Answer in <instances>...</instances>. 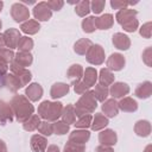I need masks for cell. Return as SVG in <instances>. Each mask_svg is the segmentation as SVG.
<instances>
[{"label": "cell", "mask_w": 152, "mask_h": 152, "mask_svg": "<svg viewBox=\"0 0 152 152\" xmlns=\"http://www.w3.org/2000/svg\"><path fill=\"white\" fill-rule=\"evenodd\" d=\"M12 108L14 110V114L17 116V120L20 122L27 121V119L32 115L33 113V106L24 97L20 95H15L11 102Z\"/></svg>", "instance_id": "1"}, {"label": "cell", "mask_w": 152, "mask_h": 152, "mask_svg": "<svg viewBox=\"0 0 152 152\" xmlns=\"http://www.w3.org/2000/svg\"><path fill=\"white\" fill-rule=\"evenodd\" d=\"M95 108H96V100H95V96H94L93 91H88V93H86V94L80 99V101L76 103L75 113H76V116H80V118H81V116H83L84 114L93 112Z\"/></svg>", "instance_id": "2"}, {"label": "cell", "mask_w": 152, "mask_h": 152, "mask_svg": "<svg viewBox=\"0 0 152 152\" xmlns=\"http://www.w3.org/2000/svg\"><path fill=\"white\" fill-rule=\"evenodd\" d=\"M62 103L59 102H49V101H44L40 106H39V114L42 118L48 119V120H56L62 115Z\"/></svg>", "instance_id": "3"}, {"label": "cell", "mask_w": 152, "mask_h": 152, "mask_svg": "<svg viewBox=\"0 0 152 152\" xmlns=\"http://www.w3.org/2000/svg\"><path fill=\"white\" fill-rule=\"evenodd\" d=\"M104 59V52L100 45H91L87 52V61L91 64H101Z\"/></svg>", "instance_id": "4"}, {"label": "cell", "mask_w": 152, "mask_h": 152, "mask_svg": "<svg viewBox=\"0 0 152 152\" xmlns=\"http://www.w3.org/2000/svg\"><path fill=\"white\" fill-rule=\"evenodd\" d=\"M4 38H5V44L6 46L13 49L18 46V43L20 40V33L18 30L15 28H10L4 33Z\"/></svg>", "instance_id": "5"}, {"label": "cell", "mask_w": 152, "mask_h": 152, "mask_svg": "<svg viewBox=\"0 0 152 152\" xmlns=\"http://www.w3.org/2000/svg\"><path fill=\"white\" fill-rule=\"evenodd\" d=\"M33 14L38 20H49L51 17V10L49 8L46 2H39L34 8H33Z\"/></svg>", "instance_id": "6"}, {"label": "cell", "mask_w": 152, "mask_h": 152, "mask_svg": "<svg viewBox=\"0 0 152 152\" xmlns=\"http://www.w3.org/2000/svg\"><path fill=\"white\" fill-rule=\"evenodd\" d=\"M11 14H12L13 19L19 23V21H23L28 18V10L21 4H14L12 6Z\"/></svg>", "instance_id": "7"}, {"label": "cell", "mask_w": 152, "mask_h": 152, "mask_svg": "<svg viewBox=\"0 0 152 152\" xmlns=\"http://www.w3.org/2000/svg\"><path fill=\"white\" fill-rule=\"evenodd\" d=\"M107 65L109 69L112 70H121L125 65V58L120 53H113L108 61H107Z\"/></svg>", "instance_id": "8"}, {"label": "cell", "mask_w": 152, "mask_h": 152, "mask_svg": "<svg viewBox=\"0 0 152 152\" xmlns=\"http://www.w3.org/2000/svg\"><path fill=\"white\" fill-rule=\"evenodd\" d=\"M46 144H48L46 139L38 134L31 138V148L33 150V152H45Z\"/></svg>", "instance_id": "9"}, {"label": "cell", "mask_w": 152, "mask_h": 152, "mask_svg": "<svg viewBox=\"0 0 152 152\" xmlns=\"http://www.w3.org/2000/svg\"><path fill=\"white\" fill-rule=\"evenodd\" d=\"M137 15V11L135 10H129V8H125V10H121L118 12L116 14V20L119 24L124 25L126 24L127 21L134 19V17Z\"/></svg>", "instance_id": "10"}, {"label": "cell", "mask_w": 152, "mask_h": 152, "mask_svg": "<svg viewBox=\"0 0 152 152\" xmlns=\"http://www.w3.org/2000/svg\"><path fill=\"white\" fill-rule=\"evenodd\" d=\"M113 43L120 50H127L129 48V44H131L128 37L122 34V33H115L113 36Z\"/></svg>", "instance_id": "11"}, {"label": "cell", "mask_w": 152, "mask_h": 152, "mask_svg": "<svg viewBox=\"0 0 152 152\" xmlns=\"http://www.w3.org/2000/svg\"><path fill=\"white\" fill-rule=\"evenodd\" d=\"M129 91V88L126 83H121V82H118V83H114L110 88V95L113 97H122L124 95H126L127 93Z\"/></svg>", "instance_id": "12"}, {"label": "cell", "mask_w": 152, "mask_h": 152, "mask_svg": "<svg viewBox=\"0 0 152 152\" xmlns=\"http://www.w3.org/2000/svg\"><path fill=\"white\" fill-rule=\"evenodd\" d=\"M99 139L102 145H114L116 142V134L112 129H106L100 133Z\"/></svg>", "instance_id": "13"}, {"label": "cell", "mask_w": 152, "mask_h": 152, "mask_svg": "<svg viewBox=\"0 0 152 152\" xmlns=\"http://www.w3.org/2000/svg\"><path fill=\"white\" fill-rule=\"evenodd\" d=\"M0 121L2 125H5L7 121H12V109L10 104L4 101H0Z\"/></svg>", "instance_id": "14"}, {"label": "cell", "mask_w": 152, "mask_h": 152, "mask_svg": "<svg viewBox=\"0 0 152 152\" xmlns=\"http://www.w3.org/2000/svg\"><path fill=\"white\" fill-rule=\"evenodd\" d=\"M42 94H43V89H42V87H40L39 84H37V83L31 84V86L26 89V95H27L28 99L32 100V101L39 100V99L42 97Z\"/></svg>", "instance_id": "15"}, {"label": "cell", "mask_w": 152, "mask_h": 152, "mask_svg": "<svg viewBox=\"0 0 152 152\" xmlns=\"http://www.w3.org/2000/svg\"><path fill=\"white\" fill-rule=\"evenodd\" d=\"M113 24V17L112 14H104L100 18H95V26L100 30H107Z\"/></svg>", "instance_id": "16"}, {"label": "cell", "mask_w": 152, "mask_h": 152, "mask_svg": "<svg viewBox=\"0 0 152 152\" xmlns=\"http://www.w3.org/2000/svg\"><path fill=\"white\" fill-rule=\"evenodd\" d=\"M102 110L109 116V118H113L118 114V110H119V107H118V103L115 102V100H108L106 101L103 104H102Z\"/></svg>", "instance_id": "17"}, {"label": "cell", "mask_w": 152, "mask_h": 152, "mask_svg": "<svg viewBox=\"0 0 152 152\" xmlns=\"http://www.w3.org/2000/svg\"><path fill=\"white\" fill-rule=\"evenodd\" d=\"M151 93H152V84H151V82H144V83H141L137 88V90H135V95L138 97H140V99H147V97H150Z\"/></svg>", "instance_id": "18"}, {"label": "cell", "mask_w": 152, "mask_h": 152, "mask_svg": "<svg viewBox=\"0 0 152 152\" xmlns=\"http://www.w3.org/2000/svg\"><path fill=\"white\" fill-rule=\"evenodd\" d=\"M2 84L6 86L10 90L15 91L18 88H20V84L14 75H4L2 76Z\"/></svg>", "instance_id": "19"}, {"label": "cell", "mask_w": 152, "mask_h": 152, "mask_svg": "<svg viewBox=\"0 0 152 152\" xmlns=\"http://www.w3.org/2000/svg\"><path fill=\"white\" fill-rule=\"evenodd\" d=\"M68 91H69V86H68V84H64V83H56V84H53L52 88H51V96H52L53 99H57V97L64 96Z\"/></svg>", "instance_id": "20"}, {"label": "cell", "mask_w": 152, "mask_h": 152, "mask_svg": "<svg viewBox=\"0 0 152 152\" xmlns=\"http://www.w3.org/2000/svg\"><path fill=\"white\" fill-rule=\"evenodd\" d=\"M135 133L140 137H147L151 132V125L148 121L146 120H141V121H138L137 125H135Z\"/></svg>", "instance_id": "21"}, {"label": "cell", "mask_w": 152, "mask_h": 152, "mask_svg": "<svg viewBox=\"0 0 152 152\" xmlns=\"http://www.w3.org/2000/svg\"><path fill=\"white\" fill-rule=\"evenodd\" d=\"M89 132L88 131H74L70 134L69 140L74 141V142H78V144H83L89 139Z\"/></svg>", "instance_id": "22"}, {"label": "cell", "mask_w": 152, "mask_h": 152, "mask_svg": "<svg viewBox=\"0 0 152 152\" xmlns=\"http://www.w3.org/2000/svg\"><path fill=\"white\" fill-rule=\"evenodd\" d=\"M118 107L121 108V109L125 110V112H134V110H137V108H138V103H137L134 100H132V99H129V97H126V99L121 100V101L118 103Z\"/></svg>", "instance_id": "23"}, {"label": "cell", "mask_w": 152, "mask_h": 152, "mask_svg": "<svg viewBox=\"0 0 152 152\" xmlns=\"http://www.w3.org/2000/svg\"><path fill=\"white\" fill-rule=\"evenodd\" d=\"M14 58H15V63L21 65L23 68L27 66V65H30L32 63V56L28 52H18Z\"/></svg>", "instance_id": "24"}, {"label": "cell", "mask_w": 152, "mask_h": 152, "mask_svg": "<svg viewBox=\"0 0 152 152\" xmlns=\"http://www.w3.org/2000/svg\"><path fill=\"white\" fill-rule=\"evenodd\" d=\"M64 122L66 124H75V119H76V113H75V108L72 104L66 106V108L64 109V113L62 114Z\"/></svg>", "instance_id": "25"}, {"label": "cell", "mask_w": 152, "mask_h": 152, "mask_svg": "<svg viewBox=\"0 0 152 152\" xmlns=\"http://www.w3.org/2000/svg\"><path fill=\"white\" fill-rule=\"evenodd\" d=\"M82 72H83V70H82V66L80 65V64H74V65H71V68L68 70V77L70 78V80H76V82H78V80L81 78V76H82ZM75 83V82H74Z\"/></svg>", "instance_id": "26"}, {"label": "cell", "mask_w": 152, "mask_h": 152, "mask_svg": "<svg viewBox=\"0 0 152 152\" xmlns=\"http://www.w3.org/2000/svg\"><path fill=\"white\" fill-rule=\"evenodd\" d=\"M95 81H96V70L93 69V68H88L86 69V72H84V81L83 83L87 86V87H91L95 84Z\"/></svg>", "instance_id": "27"}, {"label": "cell", "mask_w": 152, "mask_h": 152, "mask_svg": "<svg viewBox=\"0 0 152 152\" xmlns=\"http://www.w3.org/2000/svg\"><path fill=\"white\" fill-rule=\"evenodd\" d=\"M20 28H21V31L25 32V33L33 34V33H36V32L39 30V24H38L37 21H34V20H28V21L24 23Z\"/></svg>", "instance_id": "28"}, {"label": "cell", "mask_w": 152, "mask_h": 152, "mask_svg": "<svg viewBox=\"0 0 152 152\" xmlns=\"http://www.w3.org/2000/svg\"><path fill=\"white\" fill-rule=\"evenodd\" d=\"M114 80V76L113 74L108 70V69H102L100 71V84L106 87V86H109Z\"/></svg>", "instance_id": "29"}, {"label": "cell", "mask_w": 152, "mask_h": 152, "mask_svg": "<svg viewBox=\"0 0 152 152\" xmlns=\"http://www.w3.org/2000/svg\"><path fill=\"white\" fill-rule=\"evenodd\" d=\"M90 45H91V42H90L89 39H81V40H78V42L75 44L74 50H75L77 53H80V55H84L86 51L89 49Z\"/></svg>", "instance_id": "30"}, {"label": "cell", "mask_w": 152, "mask_h": 152, "mask_svg": "<svg viewBox=\"0 0 152 152\" xmlns=\"http://www.w3.org/2000/svg\"><path fill=\"white\" fill-rule=\"evenodd\" d=\"M14 76L17 77V80H18V82H19V84H20V87L25 86V84L31 80V72H30V71H27V70H25V69H21L20 71L15 72V74H14Z\"/></svg>", "instance_id": "31"}, {"label": "cell", "mask_w": 152, "mask_h": 152, "mask_svg": "<svg viewBox=\"0 0 152 152\" xmlns=\"http://www.w3.org/2000/svg\"><path fill=\"white\" fill-rule=\"evenodd\" d=\"M107 125H108L107 118H104V116L101 115V114H96V115H95V119H94V122H93V125H91V128H93L94 131H97V129L103 128V127L107 126Z\"/></svg>", "instance_id": "32"}, {"label": "cell", "mask_w": 152, "mask_h": 152, "mask_svg": "<svg viewBox=\"0 0 152 152\" xmlns=\"http://www.w3.org/2000/svg\"><path fill=\"white\" fill-rule=\"evenodd\" d=\"M93 94H94V96H95L99 101H104V100L107 99V96H108V89H107L106 87L99 84V86L95 87V90L93 91Z\"/></svg>", "instance_id": "33"}, {"label": "cell", "mask_w": 152, "mask_h": 152, "mask_svg": "<svg viewBox=\"0 0 152 152\" xmlns=\"http://www.w3.org/2000/svg\"><path fill=\"white\" fill-rule=\"evenodd\" d=\"M33 46V42L31 38H27V37H23L20 38L19 43H18V49L21 51V52H26L28 50H31Z\"/></svg>", "instance_id": "34"}, {"label": "cell", "mask_w": 152, "mask_h": 152, "mask_svg": "<svg viewBox=\"0 0 152 152\" xmlns=\"http://www.w3.org/2000/svg\"><path fill=\"white\" fill-rule=\"evenodd\" d=\"M64 151L65 152H84V145L69 140V142L64 147Z\"/></svg>", "instance_id": "35"}, {"label": "cell", "mask_w": 152, "mask_h": 152, "mask_svg": "<svg viewBox=\"0 0 152 152\" xmlns=\"http://www.w3.org/2000/svg\"><path fill=\"white\" fill-rule=\"evenodd\" d=\"M39 118L37 116V115H33L30 120H27V121H25V124H24V128L26 129V131H33V129H36V128H38L39 127Z\"/></svg>", "instance_id": "36"}, {"label": "cell", "mask_w": 152, "mask_h": 152, "mask_svg": "<svg viewBox=\"0 0 152 152\" xmlns=\"http://www.w3.org/2000/svg\"><path fill=\"white\" fill-rule=\"evenodd\" d=\"M89 2L88 1H81V2H77V7H76V13L81 17H84L86 14L89 13L90 8H89Z\"/></svg>", "instance_id": "37"}, {"label": "cell", "mask_w": 152, "mask_h": 152, "mask_svg": "<svg viewBox=\"0 0 152 152\" xmlns=\"http://www.w3.org/2000/svg\"><path fill=\"white\" fill-rule=\"evenodd\" d=\"M82 27H83V31L86 32H93L96 26H95V18L94 17H89L87 19H84L82 21Z\"/></svg>", "instance_id": "38"}, {"label": "cell", "mask_w": 152, "mask_h": 152, "mask_svg": "<svg viewBox=\"0 0 152 152\" xmlns=\"http://www.w3.org/2000/svg\"><path fill=\"white\" fill-rule=\"evenodd\" d=\"M53 131H55V133H56V134L62 135V134H65V133L69 131V126H68L64 121L56 122V124L53 125Z\"/></svg>", "instance_id": "39"}, {"label": "cell", "mask_w": 152, "mask_h": 152, "mask_svg": "<svg viewBox=\"0 0 152 152\" xmlns=\"http://www.w3.org/2000/svg\"><path fill=\"white\" fill-rule=\"evenodd\" d=\"M13 58H14V53H13L11 50L0 49V61H1V62L8 63V62H11Z\"/></svg>", "instance_id": "40"}, {"label": "cell", "mask_w": 152, "mask_h": 152, "mask_svg": "<svg viewBox=\"0 0 152 152\" xmlns=\"http://www.w3.org/2000/svg\"><path fill=\"white\" fill-rule=\"evenodd\" d=\"M90 122H91V115H83V116H81L80 118V120L77 121V122H75L74 125L76 126V127H84V128H87V127H89L90 126Z\"/></svg>", "instance_id": "41"}, {"label": "cell", "mask_w": 152, "mask_h": 152, "mask_svg": "<svg viewBox=\"0 0 152 152\" xmlns=\"http://www.w3.org/2000/svg\"><path fill=\"white\" fill-rule=\"evenodd\" d=\"M38 128H39V131H40L43 134H45V135H50V134H52V132H53V125H51V124H49V122H40Z\"/></svg>", "instance_id": "42"}, {"label": "cell", "mask_w": 152, "mask_h": 152, "mask_svg": "<svg viewBox=\"0 0 152 152\" xmlns=\"http://www.w3.org/2000/svg\"><path fill=\"white\" fill-rule=\"evenodd\" d=\"M122 26H124V30H126V31H128V32H133V31H135L137 27H138V20L134 18V19L127 21L126 24H124Z\"/></svg>", "instance_id": "43"}, {"label": "cell", "mask_w": 152, "mask_h": 152, "mask_svg": "<svg viewBox=\"0 0 152 152\" xmlns=\"http://www.w3.org/2000/svg\"><path fill=\"white\" fill-rule=\"evenodd\" d=\"M140 34L145 38L151 37V23H146L145 25H142V27L140 28Z\"/></svg>", "instance_id": "44"}, {"label": "cell", "mask_w": 152, "mask_h": 152, "mask_svg": "<svg viewBox=\"0 0 152 152\" xmlns=\"http://www.w3.org/2000/svg\"><path fill=\"white\" fill-rule=\"evenodd\" d=\"M104 7V1H93L91 2V8L94 13H100Z\"/></svg>", "instance_id": "45"}, {"label": "cell", "mask_w": 152, "mask_h": 152, "mask_svg": "<svg viewBox=\"0 0 152 152\" xmlns=\"http://www.w3.org/2000/svg\"><path fill=\"white\" fill-rule=\"evenodd\" d=\"M74 84H75V86H74V89H75V91L78 93V94L84 93V91L87 90V88H88L83 82H75Z\"/></svg>", "instance_id": "46"}, {"label": "cell", "mask_w": 152, "mask_h": 152, "mask_svg": "<svg viewBox=\"0 0 152 152\" xmlns=\"http://www.w3.org/2000/svg\"><path fill=\"white\" fill-rule=\"evenodd\" d=\"M48 6L50 10H55V11H59L63 6V1H49Z\"/></svg>", "instance_id": "47"}, {"label": "cell", "mask_w": 152, "mask_h": 152, "mask_svg": "<svg viewBox=\"0 0 152 152\" xmlns=\"http://www.w3.org/2000/svg\"><path fill=\"white\" fill-rule=\"evenodd\" d=\"M129 4H131V2H126V1H112V2H110L112 7H114V8H120V7H125V6L129 5Z\"/></svg>", "instance_id": "48"}, {"label": "cell", "mask_w": 152, "mask_h": 152, "mask_svg": "<svg viewBox=\"0 0 152 152\" xmlns=\"http://www.w3.org/2000/svg\"><path fill=\"white\" fill-rule=\"evenodd\" d=\"M96 152H113V150L110 147L106 146V145H101L96 148Z\"/></svg>", "instance_id": "49"}, {"label": "cell", "mask_w": 152, "mask_h": 152, "mask_svg": "<svg viewBox=\"0 0 152 152\" xmlns=\"http://www.w3.org/2000/svg\"><path fill=\"white\" fill-rule=\"evenodd\" d=\"M7 68H8V66H7V63L0 61V75H6Z\"/></svg>", "instance_id": "50"}, {"label": "cell", "mask_w": 152, "mask_h": 152, "mask_svg": "<svg viewBox=\"0 0 152 152\" xmlns=\"http://www.w3.org/2000/svg\"><path fill=\"white\" fill-rule=\"evenodd\" d=\"M46 152H59V148H58L57 146H55V145H51V146L48 148Z\"/></svg>", "instance_id": "51"}, {"label": "cell", "mask_w": 152, "mask_h": 152, "mask_svg": "<svg viewBox=\"0 0 152 152\" xmlns=\"http://www.w3.org/2000/svg\"><path fill=\"white\" fill-rule=\"evenodd\" d=\"M0 152H6V145L2 140H0Z\"/></svg>", "instance_id": "52"}, {"label": "cell", "mask_w": 152, "mask_h": 152, "mask_svg": "<svg viewBox=\"0 0 152 152\" xmlns=\"http://www.w3.org/2000/svg\"><path fill=\"white\" fill-rule=\"evenodd\" d=\"M5 38H4V34H0V48L5 46Z\"/></svg>", "instance_id": "53"}, {"label": "cell", "mask_w": 152, "mask_h": 152, "mask_svg": "<svg viewBox=\"0 0 152 152\" xmlns=\"http://www.w3.org/2000/svg\"><path fill=\"white\" fill-rule=\"evenodd\" d=\"M2 76H4V75H0V87L4 86V84H2Z\"/></svg>", "instance_id": "54"}, {"label": "cell", "mask_w": 152, "mask_h": 152, "mask_svg": "<svg viewBox=\"0 0 152 152\" xmlns=\"http://www.w3.org/2000/svg\"><path fill=\"white\" fill-rule=\"evenodd\" d=\"M150 151H151V146H147L146 150H145V152H150Z\"/></svg>", "instance_id": "55"}, {"label": "cell", "mask_w": 152, "mask_h": 152, "mask_svg": "<svg viewBox=\"0 0 152 152\" xmlns=\"http://www.w3.org/2000/svg\"><path fill=\"white\" fill-rule=\"evenodd\" d=\"M2 5H4V4H2V2L0 1V12H1V8H2Z\"/></svg>", "instance_id": "56"}, {"label": "cell", "mask_w": 152, "mask_h": 152, "mask_svg": "<svg viewBox=\"0 0 152 152\" xmlns=\"http://www.w3.org/2000/svg\"><path fill=\"white\" fill-rule=\"evenodd\" d=\"M0 27H1V21H0Z\"/></svg>", "instance_id": "57"}]
</instances>
